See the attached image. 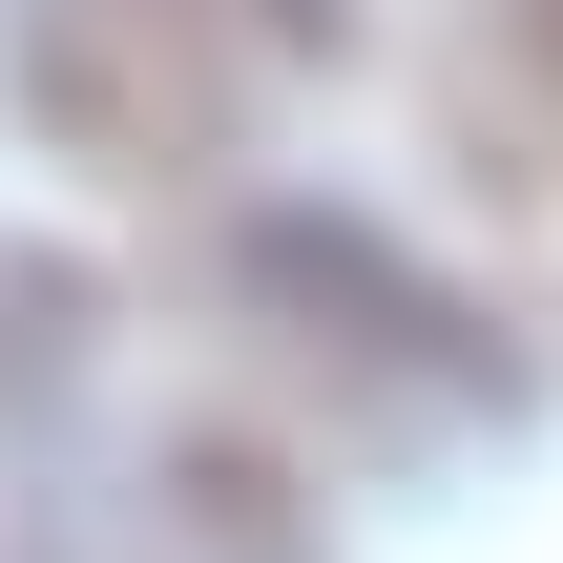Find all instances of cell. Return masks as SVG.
I'll use <instances>...</instances> for the list:
<instances>
[{
    "label": "cell",
    "mask_w": 563,
    "mask_h": 563,
    "mask_svg": "<svg viewBox=\"0 0 563 563\" xmlns=\"http://www.w3.org/2000/svg\"><path fill=\"white\" fill-rule=\"evenodd\" d=\"M522 42H543V84H563V0H522Z\"/></svg>",
    "instance_id": "7a4b0ae2"
},
{
    "label": "cell",
    "mask_w": 563,
    "mask_h": 563,
    "mask_svg": "<svg viewBox=\"0 0 563 563\" xmlns=\"http://www.w3.org/2000/svg\"><path fill=\"white\" fill-rule=\"evenodd\" d=\"M313 63H334V0H21V21H0L21 125H42L63 167H104V188L230 167Z\"/></svg>",
    "instance_id": "6da1fadb"
}]
</instances>
